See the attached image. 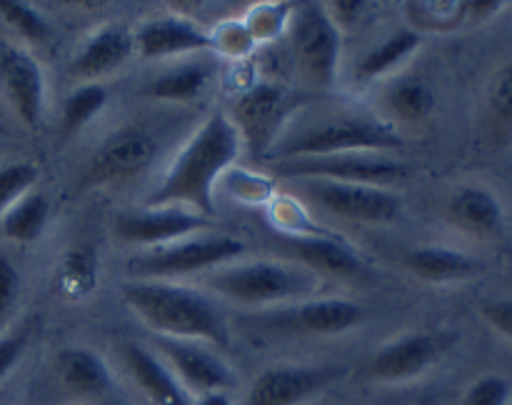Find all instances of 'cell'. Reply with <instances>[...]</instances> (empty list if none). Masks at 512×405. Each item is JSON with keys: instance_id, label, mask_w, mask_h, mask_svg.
I'll use <instances>...</instances> for the list:
<instances>
[{"instance_id": "obj_38", "label": "cell", "mask_w": 512, "mask_h": 405, "mask_svg": "<svg viewBox=\"0 0 512 405\" xmlns=\"http://www.w3.org/2000/svg\"><path fill=\"white\" fill-rule=\"evenodd\" d=\"M490 110L503 123H512V63L505 65L490 85Z\"/></svg>"}, {"instance_id": "obj_3", "label": "cell", "mask_w": 512, "mask_h": 405, "mask_svg": "<svg viewBox=\"0 0 512 405\" xmlns=\"http://www.w3.org/2000/svg\"><path fill=\"white\" fill-rule=\"evenodd\" d=\"M403 135L395 130L393 123H385L380 118L353 113H335L328 118L315 120L308 128L298 130L293 135H285L283 140L270 148V158L290 160V158H320V155L338 153H380L388 150H403Z\"/></svg>"}, {"instance_id": "obj_18", "label": "cell", "mask_w": 512, "mask_h": 405, "mask_svg": "<svg viewBox=\"0 0 512 405\" xmlns=\"http://www.w3.org/2000/svg\"><path fill=\"white\" fill-rule=\"evenodd\" d=\"M133 53L135 38L125 25H103L78 48L73 58V73L85 83H98V78L123 68Z\"/></svg>"}, {"instance_id": "obj_31", "label": "cell", "mask_w": 512, "mask_h": 405, "mask_svg": "<svg viewBox=\"0 0 512 405\" xmlns=\"http://www.w3.org/2000/svg\"><path fill=\"white\" fill-rule=\"evenodd\" d=\"M270 220H273V225L283 235H298V238H310V235L330 238L333 235L325 228H320L318 223H313L308 210L293 198H275L270 203Z\"/></svg>"}, {"instance_id": "obj_40", "label": "cell", "mask_w": 512, "mask_h": 405, "mask_svg": "<svg viewBox=\"0 0 512 405\" xmlns=\"http://www.w3.org/2000/svg\"><path fill=\"white\" fill-rule=\"evenodd\" d=\"M233 183H235L233 193L238 195V198L250 200V203H258V200L270 198V190H273L268 180L253 173H235Z\"/></svg>"}, {"instance_id": "obj_27", "label": "cell", "mask_w": 512, "mask_h": 405, "mask_svg": "<svg viewBox=\"0 0 512 405\" xmlns=\"http://www.w3.org/2000/svg\"><path fill=\"white\" fill-rule=\"evenodd\" d=\"M98 285V255L90 248H73L65 253L58 273V288L68 300H83Z\"/></svg>"}, {"instance_id": "obj_1", "label": "cell", "mask_w": 512, "mask_h": 405, "mask_svg": "<svg viewBox=\"0 0 512 405\" xmlns=\"http://www.w3.org/2000/svg\"><path fill=\"white\" fill-rule=\"evenodd\" d=\"M240 148L243 135L233 118L220 110L213 113L180 148L160 183L145 198V208H173L175 203H183L195 208V213L213 218V185L238 160Z\"/></svg>"}, {"instance_id": "obj_43", "label": "cell", "mask_w": 512, "mask_h": 405, "mask_svg": "<svg viewBox=\"0 0 512 405\" xmlns=\"http://www.w3.org/2000/svg\"><path fill=\"white\" fill-rule=\"evenodd\" d=\"M503 8V3H495V0H488V3H465V13L468 15H478V18H490L498 10Z\"/></svg>"}, {"instance_id": "obj_37", "label": "cell", "mask_w": 512, "mask_h": 405, "mask_svg": "<svg viewBox=\"0 0 512 405\" xmlns=\"http://www.w3.org/2000/svg\"><path fill=\"white\" fill-rule=\"evenodd\" d=\"M18 290H20V278L18 270L13 268L5 255H0V330L5 328V323L13 315L15 303H18Z\"/></svg>"}, {"instance_id": "obj_30", "label": "cell", "mask_w": 512, "mask_h": 405, "mask_svg": "<svg viewBox=\"0 0 512 405\" xmlns=\"http://www.w3.org/2000/svg\"><path fill=\"white\" fill-rule=\"evenodd\" d=\"M405 8H408V18L413 20L415 33H420V30H453L455 25H460V20L468 18L465 3H453V0H448V3H443V0H438V3H433V0L408 3Z\"/></svg>"}, {"instance_id": "obj_32", "label": "cell", "mask_w": 512, "mask_h": 405, "mask_svg": "<svg viewBox=\"0 0 512 405\" xmlns=\"http://www.w3.org/2000/svg\"><path fill=\"white\" fill-rule=\"evenodd\" d=\"M293 5L290 3H258L248 10L245 15V28L250 30V35L255 38V43H263V40H273L283 33L290 25L293 18Z\"/></svg>"}, {"instance_id": "obj_9", "label": "cell", "mask_w": 512, "mask_h": 405, "mask_svg": "<svg viewBox=\"0 0 512 405\" xmlns=\"http://www.w3.org/2000/svg\"><path fill=\"white\" fill-rule=\"evenodd\" d=\"M158 155V140L143 125H123L113 130L85 168V185H108L133 178L150 168Z\"/></svg>"}, {"instance_id": "obj_24", "label": "cell", "mask_w": 512, "mask_h": 405, "mask_svg": "<svg viewBox=\"0 0 512 405\" xmlns=\"http://www.w3.org/2000/svg\"><path fill=\"white\" fill-rule=\"evenodd\" d=\"M213 78V65L203 60L193 63H180L175 68L165 70L155 80H150L145 93L155 100H170V103H185V100L198 98L205 85Z\"/></svg>"}, {"instance_id": "obj_10", "label": "cell", "mask_w": 512, "mask_h": 405, "mask_svg": "<svg viewBox=\"0 0 512 405\" xmlns=\"http://www.w3.org/2000/svg\"><path fill=\"white\" fill-rule=\"evenodd\" d=\"M343 375L340 365H275L255 378L245 405H303Z\"/></svg>"}, {"instance_id": "obj_5", "label": "cell", "mask_w": 512, "mask_h": 405, "mask_svg": "<svg viewBox=\"0 0 512 405\" xmlns=\"http://www.w3.org/2000/svg\"><path fill=\"white\" fill-rule=\"evenodd\" d=\"M243 253L245 243L233 235H190L135 255L128 268L135 280H173L180 275L218 270L238 260Z\"/></svg>"}, {"instance_id": "obj_15", "label": "cell", "mask_w": 512, "mask_h": 405, "mask_svg": "<svg viewBox=\"0 0 512 405\" xmlns=\"http://www.w3.org/2000/svg\"><path fill=\"white\" fill-rule=\"evenodd\" d=\"M0 93L20 123L28 128L40 123L45 103L43 68L28 50L13 43H0Z\"/></svg>"}, {"instance_id": "obj_23", "label": "cell", "mask_w": 512, "mask_h": 405, "mask_svg": "<svg viewBox=\"0 0 512 405\" xmlns=\"http://www.w3.org/2000/svg\"><path fill=\"white\" fill-rule=\"evenodd\" d=\"M448 215L458 228L473 235H495L503 228V205L490 190L478 185H465L453 193L448 203Z\"/></svg>"}, {"instance_id": "obj_20", "label": "cell", "mask_w": 512, "mask_h": 405, "mask_svg": "<svg viewBox=\"0 0 512 405\" xmlns=\"http://www.w3.org/2000/svg\"><path fill=\"white\" fill-rule=\"evenodd\" d=\"M285 248L293 253L295 263L305 265L313 273H330V275H358L363 273L365 265L358 258L348 243L330 235H310V238H298V235H283Z\"/></svg>"}, {"instance_id": "obj_44", "label": "cell", "mask_w": 512, "mask_h": 405, "mask_svg": "<svg viewBox=\"0 0 512 405\" xmlns=\"http://www.w3.org/2000/svg\"><path fill=\"white\" fill-rule=\"evenodd\" d=\"M193 405H233L230 403V395L228 393H205L198 395Z\"/></svg>"}, {"instance_id": "obj_26", "label": "cell", "mask_w": 512, "mask_h": 405, "mask_svg": "<svg viewBox=\"0 0 512 405\" xmlns=\"http://www.w3.org/2000/svg\"><path fill=\"white\" fill-rule=\"evenodd\" d=\"M420 40L423 38L413 28L398 30V33L390 35L388 40H383V43L375 45L373 50L363 55V60L358 63V75L363 80H375L380 75L390 73L420 48Z\"/></svg>"}, {"instance_id": "obj_33", "label": "cell", "mask_w": 512, "mask_h": 405, "mask_svg": "<svg viewBox=\"0 0 512 405\" xmlns=\"http://www.w3.org/2000/svg\"><path fill=\"white\" fill-rule=\"evenodd\" d=\"M38 165L33 163H8L0 165V215L8 208H13L23 195L30 193L35 183H38Z\"/></svg>"}, {"instance_id": "obj_12", "label": "cell", "mask_w": 512, "mask_h": 405, "mask_svg": "<svg viewBox=\"0 0 512 405\" xmlns=\"http://www.w3.org/2000/svg\"><path fill=\"white\" fill-rule=\"evenodd\" d=\"M155 345L168 360V368L188 393H228L235 385V373L223 358L198 345V340H180L155 335Z\"/></svg>"}, {"instance_id": "obj_19", "label": "cell", "mask_w": 512, "mask_h": 405, "mask_svg": "<svg viewBox=\"0 0 512 405\" xmlns=\"http://www.w3.org/2000/svg\"><path fill=\"white\" fill-rule=\"evenodd\" d=\"M123 363L153 405H193V398L173 370L148 348L138 343L123 345Z\"/></svg>"}, {"instance_id": "obj_35", "label": "cell", "mask_w": 512, "mask_h": 405, "mask_svg": "<svg viewBox=\"0 0 512 405\" xmlns=\"http://www.w3.org/2000/svg\"><path fill=\"white\" fill-rule=\"evenodd\" d=\"M210 40H213V48L218 53L230 55L235 60L250 55L255 50V45H258L253 35H250V30L245 28L243 20H228V23L218 25L215 33H210Z\"/></svg>"}, {"instance_id": "obj_14", "label": "cell", "mask_w": 512, "mask_h": 405, "mask_svg": "<svg viewBox=\"0 0 512 405\" xmlns=\"http://www.w3.org/2000/svg\"><path fill=\"white\" fill-rule=\"evenodd\" d=\"M290 113V95L283 85L255 83L243 90L235 103L233 123L240 135L258 153H265L275 145V135L283 130L285 115Z\"/></svg>"}, {"instance_id": "obj_21", "label": "cell", "mask_w": 512, "mask_h": 405, "mask_svg": "<svg viewBox=\"0 0 512 405\" xmlns=\"http://www.w3.org/2000/svg\"><path fill=\"white\" fill-rule=\"evenodd\" d=\"M403 263L415 278L428 280V283H453V280L473 278L475 273H480L478 260L445 245L413 248L405 255Z\"/></svg>"}, {"instance_id": "obj_8", "label": "cell", "mask_w": 512, "mask_h": 405, "mask_svg": "<svg viewBox=\"0 0 512 405\" xmlns=\"http://www.w3.org/2000/svg\"><path fill=\"white\" fill-rule=\"evenodd\" d=\"M295 188L318 208L340 218L360 220V223H390L398 218L403 208L398 195L390 193L388 188H375V185L305 178L295 180Z\"/></svg>"}, {"instance_id": "obj_17", "label": "cell", "mask_w": 512, "mask_h": 405, "mask_svg": "<svg viewBox=\"0 0 512 405\" xmlns=\"http://www.w3.org/2000/svg\"><path fill=\"white\" fill-rule=\"evenodd\" d=\"M135 50L143 58L160 60L175 58L185 53H203L213 48V40L205 28L180 15H163L153 18L135 30Z\"/></svg>"}, {"instance_id": "obj_39", "label": "cell", "mask_w": 512, "mask_h": 405, "mask_svg": "<svg viewBox=\"0 0 512 405\" xmlns=\"http://www.w3.org/2000/svg\"><path fill=\"white\" fill-rule=\"evenodd\" d=\"M480 315L485 318V323L490 328L498 330L500 335L512 340V300H493V303H485L480 308Z\"/></svg>"}, {"instance_id": "obj_28", "label": "cell", "mask_w": 512, "mask_h": 405, "mask_svg": "<svg viewBox=\"0 0 512 405\" xmlns=\"http://www.w3.org/2000/svg\"><path fill=\"white\" fill-rule=\"evenodd\" d=\"M388 108L393 110L400 120L418 123V120L428 118L435 110V93L428 83H423V80H400V83L388 93Z\"/></svg>"}, {"instance_id": "obj_11", "label": "cell", "mask_w": 512, "mask_h": 405, "mask_svg": "<svg viewBox=\"0 0 512 405\" xmlns=\"http://www.w3.org/2000/svg\"><path fill=\"white\" fill-rule=\"evenodd\" d=\"M210 225H213V218L173 205V208H143L118 213L113 220V233L123 243L160 248V245H170L175 240L190 238L200 230H208Z\"/></svg>"}, {"instance_id": "obj_7", "label": "cell", "mask_w": 512, "mask_h": 405, "mask_svg": "<svg viewBox=\"0 0 512 405\" xmlns=\"http://www.w3.org/2000/svg\"><path fill=\"white\" fill-rule=\"evenodd\" d=\"M290 45L305 83L313 88H330L335 83L340 28L333 23L325 5L308 3L290 18Z\"/></svg>"}, {"instance_id": "obj_34", "label": "cell", "mask_w": 512, "mask_h": 405, "mask_svg": "<svg viewBox=\"0 0 512 405\" xmlns=\"http://www.w3.org/2000/svg\"><path fill=\"white\" fill-rule=\"evenodd\" d=\"M0 18L10 28L18 30L25 40H30V43H43L48 38V23L28 3H20V0H0Z\"/></svg>"}, {"instance_id": "obj_25", "label": "cell", "mask_w": 512, "mask_h": 405, "mask_svg": "<svg viewBox=\"0 0 512 405\" xmlns=\"http://www.w3.org/2000/svg\"><path fill=\"white\" fill-rule=\"evenodd\" d=\"M50 205L48 198L40 193H28L0 215V228H3L5 238L15 240V243H30V240L40 238L48 225Z\"/></svg>"}, {"instance_id": "obj_2", "label": "cell", "mask_w": 512, "mask_h": 405, "mask_svg": "<svg viewBox=\"0 0 512 405\" xmlns=\"http://www.w3.org/2000/svg\"><path fill=\"white\" fill-rule=\"evenodd\" d=\"M123 298L150 328L165 338L230 343V330L218 305L200 290L173 280H128Z\"/></svg>"}, {"instance_id": "obj_29", "label": "cell", "mask_w": 512, "mask_h": 405, "mask_svg": "<svg viewBox=\"0 0 512 405\" xmlns=\"http://www.w3.org/2000/svg\"><path fill=\"white\" fill-rule=\"evenodd\" d=\"M108 103V90L100 83H83L65 98L63 103V130L78 133L88 125Z\"/></svg>"}, {"instance_id": "obj_42", "label": "cell", "mask_w": 512, "mask_h": 405, "mask_svg": "<svg viewBox=\"0 0 512 405\" xmlns=\"http://www.w3.org/2000/svg\"><path fill=\"white\" fill-rule=\"evenodd\" d=\"M363 8L365 3H360V0H338V3L330 5L328 15L338 28H348V25H353L363 15Z\"/></svg>"}, {"instance_id": "obj_4", "label": "cell", "mask_w": 512, "mask_h": 405, "mask_svg": "<svg viewBox=\"0 0 512 405\" xmlns=\"http://www.w3.org/2000/svg\"><path fill=\"white\" fill-rule=\"evenodd\" d=\"M213 293L243 305H273L303 300L318 288V273L285 260H253L223 265L205 278Z\"/></svg>"}, {"instance_id": "obj_22", "label": "cell", "mask_w": 512, "mask_h": 405, "mask_svg": "<svg viewBox=\"0 0 512 405\" xmlns=\"http://www.w3.org/2000/svg\"><path fill=\"white\" fill-rule=\"evenodd\" d=\"M60 383L78 395H105L113 388V375L98 353L88 348H65L55 358Z\"/></svg>"}, {"instance_id": "obj_36", "label": "cell", "mask_w": 512, "mask_h": 405, "mask_svg": "<svg viewBox=\"0 0 512 405\" xmlns=\"http://www.w3.org/2000/svg\"><path fill=\"white\" fill-rule=\"evenodd\" d=\"M512 385L500 375H483L465 390L460 405H510Z\"/></svg>"}, {"instance_id": "obj_13", "label": "cell", "mask_w": 512, "mask_h": 405, "mask_svg": "<svg viewBox=\"0 0 512 405\" xmlns=\"http://www.w3.org/2000/svg\"><path fill=\"white\" fill-rule=\"evenodd\" d=\"M365 310L345 298H318L295 303L280 313L265 315L258 323L273 333H305V335H340L363 323Z\"/></svg>"}, {"instance_id": "obj_6", "label": "cell", "mask_w": 512, "mask_h": 405, "mask_svg": "<svg viewBox=\"0 0 512 405\" xmlns=\"http://www.w3.org/2000/svg\"><path fill=\"white\" fill-rule=\"evenodd\" d=\"M273 170L293 180H338V183L375 185L390 188L403 183L410 175L408 165L380 153H338L320 158H290L275 160Z\"/></svg>"}, {"instance_id": "obj_41", "label": "cell", "mask_w": 512, "mask_h": 405, "mask_svg": "<svg viewBox=\"0 0 512 405\" xmlns=\"http://www.w3.org/2000/svg\"><path fill=\"white\" fill-rule=\"evenodd\" d=\"M23 348V335H3V338H0V380L15 368V363H18L20 355H23Z\"/></svg>"}, {"instance_id": "obj_16", "label": "cell", "mask_w": 512, "mask_h": 405, "mask_svg": "<svg viewBox=\"0 0 512 405\" xmlns=\"http://www.w3.org/2000/svg\"><path fill=\"white\" fill-rule=\"evenodd\" d=\"M443 353V340L433 333H408L385 343L370 358L368 375L378 383H405L420 378Z\"/></svg>"}]
</instances>
